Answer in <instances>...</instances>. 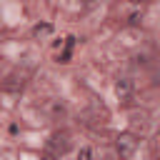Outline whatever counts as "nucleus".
I'll list each match as a JSON object with an SVG mask.
<instances>
[{"instance_id": "1", "label": "nucleus", "mask_w": 160, "mask_h": 160, "mask_svg": "<svg viewBox=\"0 0 160 160\" xmlns=\"http://www.w3.org/2000/svg\"><path fill=\"white\" fill-rule=\"evenodd\" d=\"M115 150H118L120 158H130V155L138 150V138H135L132 132H120V135L115 138Z\"/></svg>"}, {"instance_id": "3", "label": "nucleus", "mask_w": 160, "mask_h": 160, "mask_svg": "<svg viewBox=\"0 0 160 160\" xmlns=\"http://www.w3.org/2000/svg\"><path fill=\"white\" fill-rule=\"evenodd\" d=\"M115 95L120 98V102L130 105L132 98H135V85H132V80H130V78H118V80H115Z\"/></svg>"}, {"instance_id": "2", "label": "nucleus", "mask_w": 160, "mask_h": 160, "mask_svg": "<svg viewBox=\"0 0 160 160\" xmlns=\"http://www.w3.org/2000/svg\"><path fill=\"white\" fill-rule=\"evenodd\" d=\"M70 132H65V130H58V132H52L50 135V140H48V150L52 152V155H62V152H68L70 150Z\"/></svg>"}, {"instance_id": "5", "label": "nucleus", "mask_w": 160, "mask_h": 160, "mask_svg": "<svg viewBox=\"0 0 160 160\" xmlns=\"http://www.w3.org/2000/svg\"><path fill=\"white\" fill-rule=\"evenodd\" d=\"M50 30H52L50 25H35V28H32V35H48Z\"/></svg>"}, {"instance_id": "8", "label": "nucleus", "mask_w": 160, "mask_h": 160, "mask_svg": "<svg viewBox=\"0 0 160 160\" xmlns=\"http://www.w3.org/2000/svg\"><path fill=\"white\" fill-rule=\"evenodd\" d=\"M130 2H132V5H142L145 0H130Z\"/></svg>"}, {"instance_id": "6", "label": "nucleus", "mask_w": 160, "mask_h": 160, "mask_svg": "<svg viewBox=\"0 0 160 160\" xmlns=\"http://www.w3.org/2000/svg\"><path fill=\"white\" fill-rule=\"evenodd\" d=\"M92 158V152H90V148H82L80 152H78V160H90Z\"/></svg>"}, {"instance_id": "7", "label": "nucleus", "mask_w": 160, "mask_h": 160, "mask_svg": "<svg viewBox=\"0 0 160 160\" xmlns=\"http://www.w3.org/2000/svg\"><path fill=\"white\" fill-rule=\"evenodd\" d=\"M40 160H55V155H52V152H48V155H42Z\"/></svg>"}, {"instance_id": "4", "label": "nucleus", "mask_w": 160, "mask_h": 160, "mask_svg": "<svg viewBox=\"0 0 160 160\" xmlns=\"http://www.w3.org/2000/svg\"><path fill=\"white\" fill-rule=\"evenodd\" d=\"M105 0H80V5L85 8V10H92V8H98V5H102Z\"/></svg>"}]
</instances>
